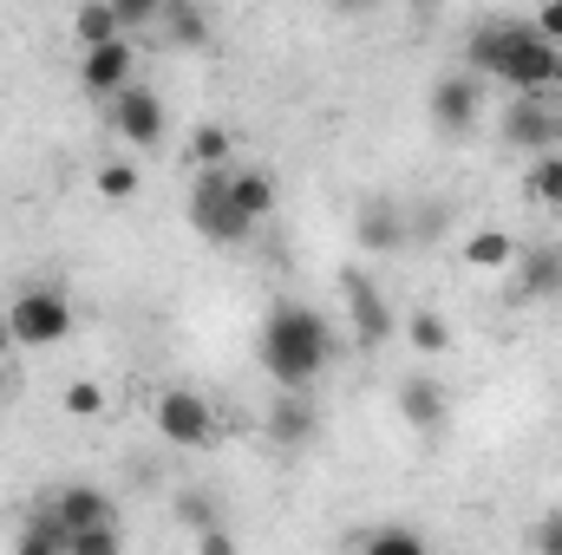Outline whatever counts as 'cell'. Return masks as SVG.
Instances as JSON below:
<instances>
[{
    "mask_svg": "<svg viewBox=\"0 0 562 555\" xmlns=\"http://www.w3.org/2000/svg\"><path fill=\"white\" fill-rule=\"evenodd\" d=\"M327 7H334V13H367L373 0H327Z\"/></svg>",
    "mask_w": 562,
    "mask_h": 555,
    "instance_id": "32",
    "label": "cell"
},
{
    "mask_svg": "<svg viewBox=\"0 0 562 555\" xmlns=\"http://www.w3.org/2000/svg\"><path fill=\"white\" fill-rule=\"evenodd\" d=\"M524 190H530V203L562 209V150H557V144L530 157V170H524Z\"/></svg>",
    "mask_w": 562,
    "mask_h": 555,
    "instance_id": "21",
    "label": "cell"
},
{
    "mask_svg": "<svg viewBox=\"0 0 562 555\" xmlns=\"http://www.w3.org/2000/svg\"><path fill=\"white\" fill-rule=\"evenodd\" d=\"M196 550H203V555H229V550H236V536H223V530H203V536H196Z\"/></svg>",
    "mask_w": 562,
    "mask_h": 555,
    "instance_id": "31",
    "label": "cell"
},
{
    "mask_svg": "<svg viewBox=\"0 0 562 555\" xmlns=\"http://www.w3.org/2000/svg\"><path fill=\"white\" fill-rule=\"evenodd\" d=\"M190 163H196V170H229V163H236V138H229L223 125H196V132H190Z\"/></svg>",
    "mask_w": 562,
    "mask_h": 555,
    "instance_id": "22",
    "label": "cell"
},
{
    "mask_svg": "<svg viewBox=\"0 0 562 555\" xmlns=\"http://www.w3.org/2000/svg\"><path fill=\"white\" fill-rule=\"evenodd\" d=\"M7 333H13L20 347H59V340L72 333V294L53 287V281L20 287L13 307H7Z\"/></svg>",
    "mask_w": 562,
    "mask_h": 555,
    "instance_id": "4",
    "label": "cell"
},
{
    "mask_svg": "<svg viewBox=\"0 0 562 555\" xmlns=\"http://www.w3.org/2000/svg\"><path fill=\"white\" fill-rule=\"evenodd\" d=\"M59 406H66V418H105L112 399H105V386H99V380H72V386L59 393Z\"/></svg>",
    "mask_w": 562,
    "mask_h": 555,
    "instance_id": "26",
    "label": "cell"
},
{
    "mask_svg": "<svg viewBox=\"0 0 562 555\" xmlns=\"http://www.w3.org/2000/svg\"><path fill=\"white\" fill-rule=\"evenodd\" d=\"M517 301H557L562 294V242H537V249H517Z\"/></svg>",
    "mask_w": 562,
    "mask_h": 555,
    "instance_id": "12",
    "label": "cell"
},
{
    "mask_svg": "<svg viewBox=\"0 0 562 555\" xmlns=\"http://www.w3.org/2000/svg\"><path fill=\"white\" fill-rule=\"evenodd\" d=\"M530 543H537L543 555H562V510H550V517H543V523L530 530Z\"/></svg>",
    "mask_w": 562,
    "mask_h": 555,
    "instance_id": "30",
    "label": "cell"
},
{
    "mask_svg": "<svg viewBox=\"0 0 562 555\" xmlns=\"http://www.w3.org/2000/svg\"><path fill=\"white\" fill-rule=\"evenodd\" d=\"M164 39L170 46H210V13L196 7V0H164Z\"/></svg>",
    "mask_w": 562,
    "mask_h": 555,
    "instance_id": "19",
    "label": "cell"
},
{
    "mask_svg": "<svg viewBox=\"0 0 562 555\" xmlns=\"http://www.w3.org/2000/svg\"><path fill=\"white\" fill-rule=\"evenodd\" d=\"M53 517H59V523H66V536H72V530L105 523V517H119V510H112V497H105L99 484H66V490L53 497Z\"/></svg>",
    "mask_w": 562,
    "mask_h": 555,
    "instance_id": "15",
    "label": "cell"
},
{
    "mask_svg": "<svg viewBox=\"0 0 562 555\" xmlns=\"http://www.w3.org/2000/svg\"><path fill=\"white\" fill-rule=\"evenodd\" d=\"M190 229H196L203 242H216V249H243L262 223H249V216L236 209L229 170H196V183H190Z\"/></svg>",
    "mask_w": 562,
    "mask_h": 555,
    "instance_id": "3",
    "label": "cell"
},
{
    "mask_svg": "<svg viewBox=\"0 0 562 555\" xmlns=\"http://www.w3.org/2000/svg\"><path fill=\"white\" fill-rule=\"evenodd\" d=\"M150 424H157V438L177 444V451H203V444L216 438V412H210V399L190 393V386H164L157 406H150Z\"/></svg>",
    "mask_w": 562,
    "mask_h": 555,
    "instance_id": "5",
    "label": "cell"
},
{
    "mask_svg": "<svg viewBox=\"0 0 562 555\" xmlns=\"http://www.w3.org/2000/svg\"><path fill=\"white\" fill-rule=\"evenodd\" d=\"M497 132H504V144L510 150H550V144L562 138V112L557 99H530V92H510V105H504V118H497Z\"/></svg>",
    "mask_w": 562,
    "mask_h": 555,
    "instance_id": "8",
    "label": "cell"
},
{
    "mask_svg": "<svg viewBox=\"0 0 562 555\" xmlns=\"http://www.w3.org/2000/svg\"><path fill=\"white\" fill-rule=\"evenodd\" d=\"M112 7H119L125 33H144V26H157V20H164V0H112Z\"/></svg>",
    "mask_w": 562,
    "mask_h": 555,
    "instance_id": "28",
    "label": "cell"
},
{
    "mask_svg": "<svg viewBox=\"0 0 562 555\" xmlns=\"http://www.w3.org/2000/svg\"><path fill=\"white\" fill-rule=\"evenodd\" d=\"M256 360H262V373L276 380L281 393H307L334 366V327H327V314L307 307V301H276L269 320H262V333H256Z\"/></svg>",
    "mask_w": 562,
    "mask_h": 555,
    "instance_id": "2",
    "label": "cell"
},
{
    "mask_svg": "<svg viewBox=\"0 0 562 555\" xmlns=\"http://www.w3.org/2000/svg\"><path fill=\"white\" fill-rule=\"evenodd\" d=\"M92 190H99L105 203H132V196L144 190V170H138V163H125V157H112V163H99V170H92Z\"/></svg>",
    "mask_w": 562,
    "mask_h": 555,
    "instance_id": "24",
    "label": "cell"
},
{
    "mask_svg": "<svg viewBox=\"0 0 562 555\" xmlns=\"http://www.w3.org/2000/svg\"><path fill=\"white\" fill-rule=\"evenodd\" d=\"M353 242L367 249V256H400L406 242H413V229H406V203L400 196H367L360 203V216H353Z\"/></svg>",
    "mask_w": 562,
    "mask_h": 555,
    "instance_id": "11",
    "label": "cell"
},
{
    "mask_svg": "<svg viewBox=\"0 0 562 555\" xmlns=\"http://www.w3.org/2000/svg\"><path fill=\"white\" fill-rule=\"evenodd\" d=\"M353 550H373V555H425L419 530H400V523H380V530H360Z\"/></svg>",
    "mask_w": 562,
    "mask_h": 555,
    "instance_id": "25",
    "label": "cell"
},
{
    "mask_svg": "<svg viewBox=\"0 0 562 555\" xmlns=\"http://www.w3.org/2000/svg\"><path fill=\"white\" fill-rule=\"evenodd\" d=\"M557 150H562V138H557Z\"/></svg>",
    "mask_w": 562,
    "mask_h": 555,
    "instance_id": "33",
    "label": "cell"
},
{
    "mask_svg": "<svg viewBox=\"0 0 562 555\" xmlns=\"http://www.w3.org/2000/svg\"><path fill=\"white\" fill-rule=\"evenodd\" d=\"M425 112H431V125L445 132V138H464L471 125H477V112H484V79L464 66V72H445V79H431V99H425Z\"/></svg>",
    "mask_w": 562,
    "mask_h": 555,
    "instance_id": "7",
    "label": "cell"
},
{
    "mask_svg": "<svg viewBox=\"0 0 562 555\" xmlns=\"http://www.w3.org/2000/svg\"><path fill=\"white\" fill-rule=\"evenodd\" d=\"M464 66L530 99H562V46L543 39L530 20H484L464 39Z\"/></svg>",
    "mask_w": 562,
    "mask_h": 555,
    "instance_id": "1",
    "label": "cell"
},
{
    "mask_svg": "<svg viewBox=\"0 0 562 555\" xmlns=\"http://www.w3.org/2000/svg\"><path fill=\"white\" fill-rule=\"evenodd\" d=\"M530 26H537L543 39H557V46H562V0H537V13H530Z\"/></svg>",
    "mask_w": 562,
    "mask_h": 555,
    "instance_id": "29",
    "label": "cell"
},
{
    "mask_svg": "<svg viewBox=\"0 0 562 555\" xmlns=\"http://www.w3.org/2000/svg\"><path fill=\"white\" fill-rule=\"evenodd\" d=\"M400 333H406V347H413V353H425V360H438V353H451V320H445L438 307H413Z\"/></svg>",
    "mask_w": 562,
    "mask_h": 555,
    "instance_id": "20",
    "label": "cell"
},
{
    "mask_svg": "<svg viewBox=\"0 0 562 555\" xmlns=\"http://www.w3.org/2000/svg\"><path fill=\"white\" fill-rule=\"evenodd\" d=\"M340 301H347V320H353V347H360V353H380V347L400 333V314H393V301L380 294L373 275L347 269V275H340Z\"/></svg>",
    "mask_w": 562,
    "mask_h": 555,
    "instance_id": "6",
    "label": "cell"
},
{
    "mask_svg": "<svg viewBox=\"0 0 562 555\" xmlns=\"http://www.w3.org/2000/svg\"><path fill=\"white\" fill-rule=\"evenodd\" d=\"M20 555H72V536H66V523L53 517V503H46V517H33V523L20 530Z\"/></svg>",
    "mask_w": 562,
    "mask_h": 555,
    "instance_id": "23",
    "label": "cell"
},
{
    "mask_svg": "<svg viewBox=\"0 0 562 555\" xmlns=\"http://www.w3.org/2000/svg\"><path fill=\"white\" fill-rule=\"evenodd\" d=\"M269 438H276L281 451H301V444L314 438V406H307L301 393H281L276 412H269Z\"/></svg>",
    "mask_w": 562,
    "mask_h": 555,
    "instance_id": "17",
    "label": "cell"
},
{
    "mask_svg": "<svg viewBox=\"0 0 562 555\" xmlns=\"http://www.w3.org/2000/svg\"><path fill=\"white\" fill-rule=\"evenodd\" d=\"M517 236L510 229H471L464 236V269H477V275H504L510 262H517Z\"/></svg>",
    "mask_w": 562,
    "mask_h": 555,
    "instance_id": "16",
    "label": "cell"
},
{
    "mask_svg": "<svg viewBox=\"0 0 562 555\" xmlns=\"http://www.w3.org/2000/svg\"><path fill=\"white\" fill-rule=\"evenodd\" d=\"M132 79H138V46H132V33H119V39H105V46H86V59H79L86 99H119Z\"/></svg>",
    "mask_w": 562,
    "mask_h": 555,
    "instance_id": "10",
    "label": "cell"
},
{
    "mask_svg": "<svg viewBox=\"0 0 562 555\" xmlns=\"http://www.w3.org/2000/svg\"><path fill=\"white\" fill-rule=\"evenodd\" d=\"M105 112H112V132L132 144V150H157V144H164V125H170V118H164V99H157L150 86L132 79L119 99H105Z\"/></svg>",
    "mask_w": 562,
    "mask_h": 555,
    "instance_id": "9",
    "label": "cell"
},
{
    "mask_svg": "<svg viewBox=\"0 0 562 555\" xmlns=\"http://www.w3.org/2000/svg\"><path fill=\"white\" fill-rule=\"evenodd\" d=\"M229 196H236V209H243L249 223H269L281 209V183L262 163H229Z\"/></svg>",
    "mask_w": 562,
    "mask_h": 555,
    "instance_id": "13",
    "label": "cell"
},
{
    "mask_svg": "<svg viewBox=\"0 0 562 555\" xmlns=\"http://www.w3.org/2000/svg\"><path fill=\"white\" fill-rule=\"evenodd\" d=\"M112 550H125V530H119V517L72 530V555H112Z\"/></svg>",
    "mask_w": 562,
    "mask_h": 555,
    "instance_id": "27",
    "label": "cell"
},
{
    "mask_svg": "<svg viewBox=\"0 0 562 555\" xmlns=\"http://www.w3.org/2000/svg\"><path fill=\"white\" fill-rule=\"evenodd\" d=\"M119 33H125V20H119V7H112V0H79V7H72V39H79V53H86V46L119 39Z\"/></svg>",
    "mask_w": 562,
    "mask_h": 555,
    "instance_id": "18",
    "label": "cell"
},
{
    "mask_svg": "<svg viewBox=\"0 0 562 555\" xmlns=\"http://www.w3.org/2000/svg\"><path fill=\"white\" fill-rule=\"evenodd\" d=\"M400 418L413 424V431H445V418H451V393L438 386V380H425V373H413L406 386H400Z\"/></svg>",
    "mask_w": 562,
    "mask_h": 555,
    "instance_id": "14",
    "label": "cell"
}]
</instances>
